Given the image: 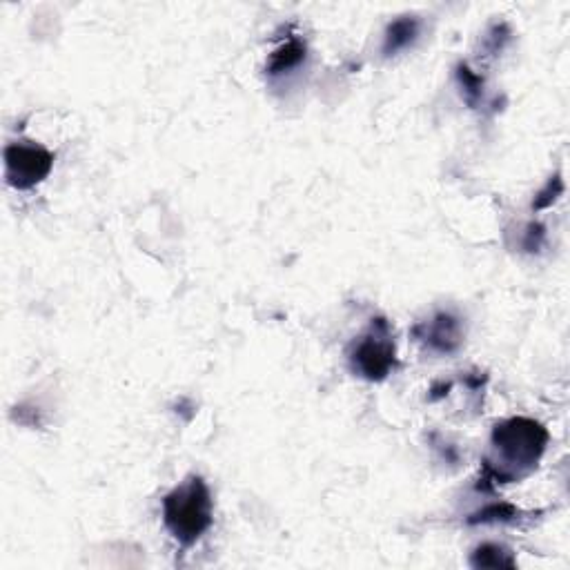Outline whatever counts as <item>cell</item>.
Instances as JSON below:
<instances>
[{
  "instance_id": "6da1fadb",
  "label": "cell",
  "mask_w": 570,
  "mask_h": 570,
  "mask_svg": "<svg viewBox=\"0 0 570 570\" xmlns=\"http://www.w3.org/2000/svg\"><path fill=\"white\" fill-rule=\"evenodd\" d=\"M165 526L183 546L194 544L212 524L210 490L201 477H190L163 501Z\"/></svg>"
},
{
  "instance_id": "7a4b0ae2",
  "label": "cell",
  "mask_w": 570,
  "mask_h": 570,
  "mask_svg": "<svg viewBox=\"0 0 570 570\" xmlns=\"http://www.w3.org/2000/svg\"><path fill=\"white\" fill-rule=\"evenodd\" d=\"M546 430L533 419H510L493 432V444L508 466H535L546 446Z\"/></svg>"
},
{
  "instance_id": "3957f363",
  "label": "cell",
  "mask_w": 570,
  "mask_h": 570,
  "mask_svg": "<svg viewBox=\"0 0 570 570\" xmlns=\"http://www.w3.org/2000/svg\"><path fill=\"white\" fill-rule=\"evenodd\" d=\"M395 366V343H392L386 321L379 319L368 337L359 341L352 352V368L368 379H383Z\"/></svg>"
},
{
  "instance_id": "277c9868",
  "label": "cell",
  "mask_w": 570,
  "mask_h": 570,
  "mask_svg": "<svg viewBox=\"0 0 570 570\" xmlns=\"http://www.w3.org/2000/svg\"><path fill=\"white\" fill-rule=\"evenodd\" d=\"M7 161V181L18 190H27L41 183L52 170L54 156L41 145H9L5 152Z\"/></svg>"
},
{
  "instance_id": "5b68a950",
  "label": "cell",
  "mask_w": 570,
  "mask_h": 570,
  "mask_svg": "<svg viewBox=\"0 0 570 570\" xmlns=\"http://www.w3.org/2000/svg\"><path fill=\"white\" fill-rule=\"evenodd\" d=\"M430 346H435L439 350H452L459 343V323L448 317V314H441L435 321H432L430 332H428Z\"/></svg>"
},
{
  "instance_id": "8992f818",
  "label": "cell",
  "mask_w": 570,
  "mask_h": 570,
  "mask_svg": "<svg viewBox=\"0 0 570 570\" xmlns=\"http://www.w3.org/2000/svg\"><path fill=\"white\" fill-rule=\"evenodd\" d=\"M417 32H419V23L415 18H401V21L392 23L386 36V45H383V52L395 54L399 49L408 47L412 41H415Z\"/></svg>"
},
{
  "instance_id": "52a82bcc",
  "label": "cell",
  "mask_w": 570,
  "mask_h": 570,
  "mask_svg": "<svg viewBox=\"0 0 570 570\" xmlns=\"http://www.w3.org/2000/svg\"><path fill=\"white\" fill-rule=\"evenodd\" d=\"M303 56H306V47H303L299 41L288 43L272 56L270 74H281L292 70V67H297L303 61Z\"/></svg>"
},
{
  "instance_id": "ba28073f",
  "label": "cell",
  "mask_w": 570,
  "mask_h": 570,
  "mask_svg": "<svg viewBox=\"0 0 570 570\" xmlns=\"http://www.w3.org/2000/svg\"><path fill=\"white\" fill-rule=\"evenodd\" d=\"M473 566H490V568H504V566H515L513 557L510 553H506L504 548L499 546H481L475 557H473Z\"/></svg>"
}]
</instances>
